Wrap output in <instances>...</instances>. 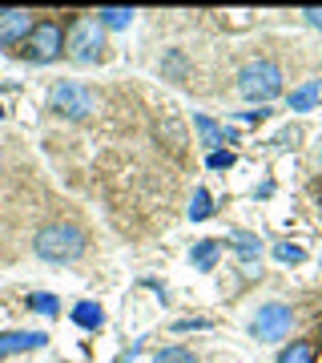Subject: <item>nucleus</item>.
<instances>
[{"label": "nucleus", "mask_w": 322, "mask_h": 363, "mask_svg": "<svg viewBox=\"0 0 322 363\" xmlns=\"http://www.w3.org/2000/svg\"><path fill=\"white\" fill-rule=\"evenodd\" d=\"M209 214H214L209 190H206V186H197V190H193V198H190V218H193V222H206Z\"/></svg>", "instance_id": "nucleus-14"}, {"label": "nucleus", "mask_w": 322, "mask_h": 363, "mask_svg": "<svg viewBox=\"0 0 322 363\" xmlns=\"http://www.w3.org/2000/svg\"><path fill=\"white\" fill-rule=\"evenodd\" d=\"M302 16H306L310 28H322V9H302Z\"/></svg>", "instance_id": "nucleus-22"}, {"label": "nucleus", "mask_w": 322, "mask_h": 363, "mask_svg": "<svg viewBox=\"0 0 322 363\" xmlns=\"http://www.w3.org/2000/svg\"><path fill=\"white\" fill-rule=\"evenodd\" d=\"M64 52H69V61H77V65L101 61L105 28L97 25V16H77V21L69 25V33H64Z\"/></svg>", "instance_id": "nucleus-3"}, {"label": "nucleus", "mask_w": 322, "mask_h": 363, "mask_svg": "<svg viewBox=\"0 0 322 363\" xmlns=\"http://www.w3.org/2000/svg\"><path fill=\"white\" fill-rule=\"evenodd\" d=\"M278 363H318V355H314L310 343H290V347H282Z\"/></svg>", "instance_id": "nucleus-16"}, {"label": "nucleus", "mask_w": 322, "mask_h": 363, "mask_svg": "<svg viewBox=\"0 0 322 363\" xmlns=\"http://www.w3.org/2000/svg\"><path fill=\"white\" fill-rule=\"evenodd\" d=\"M0 117H4V105H0Z\"/></svg>", "instance_id": "nucleus-23"}, {"label": "nucleus", "mask_w": 322, "mask_h": 363, "mask_svg": "<svg viewBox=\"0 0 322 363\" xmlns=\"http://www.w3.org/2000/svg\"><path fill=\"white\" fill-rule=\"evenodd\" d=\"M49 343V335L45 331H4L0 335V359L4 355H25V351H37Z\"/></svg>", "instance_id": "nucleus-8"}, {"label": "nucleus", "mask_w": 322, "mask_h": 363, "mask_svg": "<svg viewBox=\"0 0 322 363\" xmlns=\"http://www.w3.org/2000/svg\"><path fill=\"white\" fill-rule=\"evenodd\" d=\"M154 363H197V355L190 347H166L154 355Z\"/></svg>", "instance_id": "nucleus-18"}, {"label": "nucleus", "mask_w": 322, "mask_h": 363, "mask_svg": "<svg viewBox=\"0 0 322 363\" xmlns=\"http://www.w3.org/2000/svg\"><path fill=\"white\" fill-rule=\"evenodd\" d=\"M318 97H322V81H306V85L290 89V97H286V101H290V109H294V113H306Z\"/></svg>", "instance_id": "nucleus-12"}, {"label": "nucleus", "mask_w": 322, "mask_h": 363, "mask_svg": "<svg viewBox=\"0 0 322 363\" xmlns=\"http://www.w3.org/2000/svg\"><path fill=\"white\" fill-rule=\"evenodd\" d=\"M69 315H73V323L85 327V331H97V327L105 323V311L97 307V303H77V307H73Z\"/></svg>", "instance_id": "nucleus-13"}, {"label": "nucleus", "mask_w": 322, "mask_h": 363, "mask_svg": "<svg viewBox=\"0 0 322 363\" xmlns=\"http://www.w3.org/2000/svg\"><path fill=\"white\" fill-rule=\"evenodd\" d=\"M193 130H197V138H202V145H206L209 154L218 150V145H226L230 142V130H222L214 117H206V113H193Z\"/></svg>", "instance_id": "nucleus-9"}, {"label": "nucleus", "mask_w": 322, "mask_h": 363, "mask_svg": "<svg viewBox=\"0 0 322 363\" xmlns=\"http://www.w3.org/2000/svg\"><path fill=\"white\" fill-rule=\"evenodd\" d=\"M238 93L246 101H270L282 93V69L274 65L270 57H258V61H246L242 73H238Z\"/></svg>", "instance_id": "nucleus-2"}, {"label": "nucleus", "mask_w": 322, "mask_h": 363, "mask_svg": "<svg viewBox=\"0 0 322 363\" xmlns=\"http://www.w3.org/2000/svg\"><path fill=\"white\" fill-rule=\"evenodd\" d=\"M133 21V9H97V25L101 28H125Z\"/></svg>", "instance_id": "nucleus-15"}, {"label": "nucleus", "mask_w": 322, "mask_h": 363, "mask_svg": "<svg viewBox=\"0 0 322 363\" xmlns=\"http://www.w3.org/2000/svg\"><path fill=\"white\" fill-rule=\"evenodd\" d=\"M230 166H234L230 150H214V154H209V169H230Z\"/></svg>", "instance_id": "nucleus-20"}, {"label": "nucleus", "mask_w": 322, "mask_h": 363, "mask_svg": "<svg viewBox=\"0 0 322 363\" xmlns=\"http://www.w3.org/2000/svg\"><path fill=\"white\" fill-rule=\"evenodd\" d=\"M262 343H274V339H282L290 331V307L286 303H266V307H258V319L250 327Z\"/></svg>", "instance_id": "nucleus-6"}, {"label": "nucleus", "mask_w": 322, "mask_h": 363, "mask_svg": "<svg viewBox=\"0 0 322 363\" xmlns=\"http://www.w3.org/2000/svg\"><path fill=\"white\" fill-rule=\"evenodd\" d=\"M274 255H278V262H302L306 255H302V247H290V242H278L274 247Z\"/></svg>", "instance_id": "nucleus-19"}, {"label": "nucleus", "mask_w": 322, "mask_h": 363, "mask_svg": "<svg viewBox=\"0 0 322 363\" xmlns=\"http://www.w3.org/2000/svg\"><path fill=\"white\" fill-rule=\"evenodd\" d=\"M93 105H97V97H93V89L81 85V81H57V85L49 89V109L57 117L85 121V117L93 113Z\"/></svg>", "instance_id": "nucleus-4"}, {"label": "nucleus", "mask_w": 322, "mask_h": 363, "mask_svg": "<svg viewBox=\"0 0 322 363\" xmlns=\"http://www.w3.org/2000/svg\"><path fill=\"white\" fill-rule=\"evenodd\" d=\"M202 327H209L206 319H181V323H173V331H202Z\"/></svg>", "instance_id": "nucleus-21"}, {"label": "nucleus", "mask_w": 322, "mask_h": 363, "mask_svg": "<svg viewBox=\"0 0 322 363\" xmlns=\"http://www.w3.org/2000/svg\"><path fill=\"white\" fill-rule=\"evenodd\" d=\"M25 61H33V65H49V61H57L64 52V28L57 25V21H37L33 25V33H28L25 40Z\"/></svg>", "instance_id": "nucleus-5"}, {"label": "nucleus", "mask_w": 322, "mask_h": 363, "mask_svg": "<svg viewBox=\"0 0 322 363\" xmlns=\"http://www.w3.org/2000/svg\"><path fill=\"white\" fill-rule=\"evenodd\" d=\"M234 255H238V259H242V267H254L258 259H262V238H258V234H246V230H238L234 234Z\"/></svg>", "instance_id": "nucleus-10"}, {"label": "nucleus", "mask_w": 322, "mask_h": 363, "mask_svg": "<svg viewBox=\"0 0 322 363\" xmlns=\"http://www.w3.org/2000/svg\"><path fill=\"white\" fill-rule=\"evenodd\" d=\"M218 250H222L218 238H202V242H193L190 262L197 267V271H214V262H218Z\"/></svg>", "instance_id": "nucleus-11"}, {"label": "nucleus", "mask_w": 322, "mask_h": 363, "mask_svg": "<svg viewBox=\"0 0 322 363\" xmlns=\"http://www.w3.org/2000/svg\"><path fill=\"white\" fill-rule=\"evenodd\" d=\"M28 307L37 315H57L61 303H57V295H49V291H33V295H28Z\"/></svg>", "instance_id": "nucleus-17"}, {"label": "nucleus", "mask_w": 322, "mask_h": 363, "mask_svg": "<svg viewBox=\"0 0 322 363\" xmlns=\"http://www.w3.org/2000/svg\"><path fill=\"white\" fill-rule=\"evenodd\" d=\"M33 13L28 9H0V45H21L33 33Z\"/></svg>", "instance_id": "nucleus-7"}, {"label": "nucleus", "mask_w": 322, "mask_h": 363, "mask_svg": "<svg viewBox=\"0 0 322 363\" xmlns=\"http://www.w3.org/2000/svg\"><path fill=\"white\" fill-rule=\"evenodd\" d=\"M85 230L73 226V222H49V226H40L33 234V250H37V259L45 262H77L85 255Z\"/></svg>", "instance_id": "nucleus-1"}]
</instances>
